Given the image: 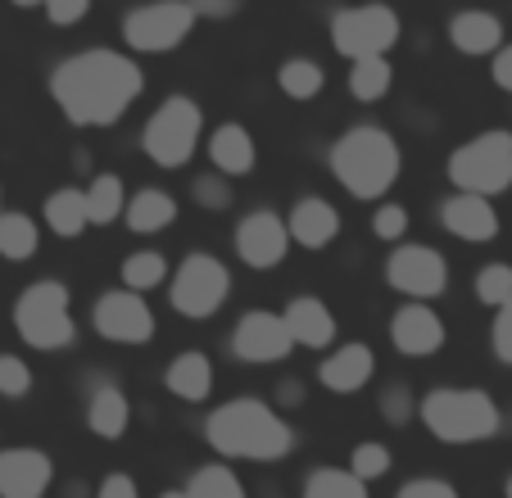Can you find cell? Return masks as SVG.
Returning <instances> with one entry per match:
<instances>
[{"label": "cell", "instance_id": "1", "mask_svg": "<svg viewBox=\"0 0 512 498\" xmlns=\"http://www.w3.org/2000/svg\"><path fill=\"white\" fill-rule=\"evenodd\" d=\"M141 91V64L109 46L78 50V55L59 59L55 73H50V96L73 127H114L136 105Z\"/></svg>", "mask_w": 512, "mask_h": 498}, {"label": "cell", "instance_id": "2", "mask_svg": "<svg viewBox=\"0 0 512 498\" xmlns=\"http://www.w3.org/2000/svg\"><path fill=\"white\" fill-rule=\"evenodd\" d=\"M204 440L218 458L236 462H281L286 453H295L300 435L290 431V422L281 417V408H272L259 394H241L227 399L204 417Z\"/></svg>", "mask_w": 512, "mask_h": 498}, {"label": "cell", "instance_id": "3", "mask_svg": "<svg viewBox=\"0 0 512 498\" xmlns=\"http://www.w3.org/2000/svg\"><path fill=\"white\" fill-rule=\"evenodd\" d=\"M327 163H331V177H336L354 200H381V195L399 182L404 150H399V141L386 127L358 123L331 145Z\"/></svg>", "mask_w": 512, "mask_h": 498}, {"label": "cell", "instance_id": "4", "mask_svg": "<svg viewBox=\"0 0 512 498\" xmlns=\"http://www.w3.org/2000/svg\"><path fill=\"white\" fill-rule=\"evenodd\" d=\"M417 422L440 444H485L499 435L503 412L481 385H435L417 403Z\"/></svg>", "mask_w": 512, "mask_h": 498}, {"label": "cell", "instance_id": "5", "mask_svg": "<svg viewBox=\"0 0 512 498\" xmlns=\"http://www.w3.org/2000/svg\"><path fill=\"white\" fill-rule=\"evenodd\" d=\"M14 331L28 349L41 354H55L78 340V322H73V308H68V286L55 277H41L14 299Z\"/></svg>", "mask_w": 512, "mask_h": 498}, {"label": "cell", "instance_id": "6", "mask_svg": "<svg viewBox=\"0 0 512 498\" xmlns=\"http://www.w3.org/2000/svg\"><path fill=\"white\" fill-rule=\"evenodd\" d=\"M454 191L467 195H494L512 191V132L503 127H490V132H476L472 141H463L445 163Z\"/></svg>", "mask_w": 512, "mask_h": 498}, {"label": "cell", "instance_id": "7", "mask_svg": "<svg viewBox=\"0 0 512 498\" xmlns=\"http://www.w3.org/2000/svg\"><path fill=\"white\" fill-rule=\"evenodd\" d=\"M204 141V109L195 96H168L141 127V150L159 168H186Z\"/></svg>", "mask_w": 512, "mask_h": 498}, {"label": "cell", "instance_id": "8", "mask_svg": "<svg viewBox=\"0 0 512 498\" xmlns=\"http://www.w3.org/2000/svg\"><path fill=\"white\" fill-rule=\"evenodd\" d=\"M232 299V268L223 259H213L204 249L186 254L173 272H168V304L182 313L186 322H204Z\"/></svg>", "mask_w": 512, "mask_h": 498}, {"label": "cell", "instance_id": "9", "mask_svg": "<svg viewBox=\"0 0 512 498\" xmlns=\"http://www.w3.org/2000/svg\"><path fill=\"white\" fill-rule=\"evenodd\" d=\"M395 41H399V14L390 5H349V10L331 14V46L349 64L372 55H390Z\"/></svg>", "mask_w": 512, "mask_h": 498}, {"label": "cell", "instance_id": "10", "mask_svg": "<svg viewBox=\"0 0 512 498\" xmlns=\"http://www.w3.org/2000/svg\"><path fill=\"white\" fill-rule=\"evenodd\" d=\"M195 10L186 0H150L123 19V41L136 55H168L195 32Z\"/></svg>", "mask_w": 512, "mask_h": 498}, {"label": "cell", "instance_id": "11", "mask_svg": "<svg viewBox=\"0 0 512 498\" xmlns=\"http://www.w3.org/2000/svg\"><path fill=\"white\" fill-rule=\"evenodd\" d=\"M386 286L404 299L431 304L449 290V263L440 249L417 245V240H399L386 259Z\"/></svg>", "mask_w": 512, "mask_h": 498}, {"label": "cell", "instance_id": "12", "mask_svg": "<svg viewBox=\"0 0 512 498\" xmlns=\"http://www.w3.org/2000/svg\"><path fill=\"white\" fill-rule=\"evenodd\" d=\"M91 326L109 345H150L159 331L155 308L145 304V295H136V290H105L91 304Z\"/></svg>", "mask_w": 512, "mask_h": 498}, {"label": "cell", "instance_id": "13", "mask_svg": "<svg viewBox=\"0 0 512 498\" xmlns=\"http://www.w3.org/2000/svg\"><path fill=\"white\" fill-rule=\"evenodd\" d=\"M290 349H295V340H290L281 313H272V308H250V313H241V322H236V331H232V354L241 358V363L272 367V363H281V358H290Z\"/></svg>", "mask_w": 512, "mask_h": 498}, {"label": "cell", "instance_id": "14", "mask_svg": "<svg viewBox=\"0 0 512 498\" xmlns=\"http://www.w3.org/2000/svg\"><path fill=\"white\" fill-rule=\"evenodd\" d=\"M290 254V231L286 218L272 209H254L236 222V259L254 272H268L277 268L281 259Z\"/></svg>", "mask_w": 512, "mask_h": 498}, {"label": "cell", "instance_id": "15", "mask_svg": "<svg viewBox=\"0 0 512 498\" xmlns=\"http://www.w3.org/2000/svg\"><path fill=\"white\" fill-rule=\"evenodd\" d=\"M445 340H449V331L431 304L408 299V304H399L395 313H390V345L404 358H431L445 349Z\"/></svg>", "mask_w": 512, "mask_h": 498}, {"label": "cell", "instance_id": "16", "mask_svg": "<svg viewBox=\"0 0 512 498\" xmlns=\"http://www.w3.org/2000/svg\"><path fill=\"white\" fill-rule=\"evenodd\" d=\"M50 485H55V462L46 449L32 444L0 449V498H46Z\"/></svg>", "mask_w": 512, "mask_h": 498}, {"label": "cell", "instance_id": "17", "mask_svg": "<svg viewBox=\"0 0 512 498\" xmlns=\"http://www.w3.org/2000/svg\"><path fill=\"white\" fill-rule=\"evenodd\" d=\"M440 227L449 236L467 240V245H485V240L499 236V213H494V200H485V195L454 191L440 204Z\"/></svg>", "mask_w": 512, "mask_h": 498}, {"label": "cell", "instance_id": "18", "mask_svg": "<svg viewBox=\"0 0 512 498\" xmlns=\"http://www.w3.org/2000/svg\"><path fill=\"white\" fill-rule=\"evenodd\" d=\"M372 376H377V354H372V345H363V340L336 345L318 363V381L327 385L331 394H358V390H368Z\"/></svg>", "mask_w": 512, "mask_h": 498}, {"label": "cell", "instance_id": "19", "mask_svg": "<svg viewBox=\"0 0 512 498\" xmlns=\"http://www.w3.org/2000/svg\"><path fill=\"white\" fill-rule=\"evenodd\" d=\"M87 426L96 440H123L132 426V399L118 381L109 376H91L87 385Z\"/></svg>", "mask_w": 512, "mask_h": 498}, {"label": "cell", "instance_id": "20", "mask_svg": "<svg viewBox=\"0 0 512 498\" xmlns=\"http://www.w3.org/2000/svg\"><path fill=\"white\" fill-rule=\"evenodd\" d=\"M286 231L300 249H327L340 236V209L322 195H300L286 213Z\"/></svg>", "mask_w": 512, "mask_h": 498}, {"label": "cell", "instance_id": "21", "mask_svg": "<svg viewBox=\"0 0 512 498\" xmlns=\"http://www.w3.org/2000/svg\"><path fill=\"white\" fill-rule=\"evenodd\" d=\"M281 317H286L290 340L304 345V349H327L331 340H336V331H340L336 313H331L318 295H295L286 308H281Z\"/></svg>", "mask_w": 512, "mask_h": 498}, {"label": "cell", "instance_id": "22", "mask_svg": "<svg viewBox=\"0 0 512 498\" xmlns=\"http://www.w3.org/2000/svg\"><path fill=\"white\" fill-rule=\"evenodd\" d=\"M204 150H209L213 173L223 177H245L259 163V150H254V136L245 123H218L209 132V141H204Z\"/></svg>", "mask_w": 512, "mask_h": 498}, {"label": "cell", "instance_id": "23", "mask_svg": "<svg viewBox=\"0 0 512 498\" xmlns=\"http://www.w3.org/2000/svg\"><path fill=\"white\" fill-rule=\"evenodd\" d=\"M449 41L458 55H494L503 46V23L490 10H458L449 19Z\"/></svg>", "mask_w": 512, "mask_h": 498}, {"label": "cell", "instance_id": "24", "mask_svg": "<svg viewBox=\"0 0 512 498\" xmlns=\"http://www.w3.org/2000/svg\"><path fill=\"white\" fill-rule=\"evenodd\" d=\"M164 385H168V394H173V399L204 403L213 394V363H209V354H200V349H182V354L168 363Z\"/></svg>", "mask_w": 512, "mask_h": 498}, {"label": "cell", "instance_id": "25", "mask_svg": "<svg viewBox=\"0 0 512 498\" xmlns=\"http://www.w3.org/2000/svg\"><path fill=\"white\" fill-rule=\"evenodd\" d=\"M123 222L136 236H159V231H168L177 222V200L168 191H159V186H145V191L127 195Z\"/></svg>", "mask_w": 512, "mask_h": 498}, {"label": "cell", "instance_id": "26", "mask_svg": "<svg viewBox=\"0 0 512 498\" xmlns=\"http://www.w3.org/2000/svg\"><path fill=\"white\" fill-rule=\"evenodd\" d=\"M46 227L55 231L59 240H78L82 231L91 227L87 222V200H82L78 186H64V191H50L46 195V209H41Z\"/></svg>", "mask_w": 512, "mask_h": 498}, {"label": "cell", "instance_id": "27", "mask_svg": "<svg viewBox=\"0 0 512 498\" xmlns=\"http://www.w3.org/2000/svg\"><path fill=\"white\" fill-rule=\"evenodd\" d=\"M82 200H87V222L91 227H114V222L123 218L127 186H123V177H114V173H96L91 177V186L82 191Z\"/></svg>", "mask_w": 512, "mask_h": 498}, {"label": "cell", "instance_id": "28", "mask_svg": "<svg viewBox=\"0 0 512 498\" xmlns=\"http://www.w3.org/2000/svg\"><path fill=\"white\" fill-rule=\"evenodd\" d=\"M277 87H281V96H290V100H313L327 87V68L309 55H290V59H281V68H277Z\"/></svg>", "mask_w": 512, "mask_h": 498}, {"label": "cell", "instance_id": "29", "mask_svg": "<svg viewBox=\"0 0 512 498\" xmlns=\"http://www.w3.org/2000/svg\"><path fill=\"white\" fill-rule=\"evenodd\" d=\"M37 222L19 209H0V259L5 263H28L37 254Z\"/></svg>", "mask_w": 512, "mask_h": 498}, {"label": "cell", "instance_id": "30", "mask_svg": "<svg viewBox=\"0 0 512 498\" xmlns=\"http://www.w3.org/2000/svg\"><path fill=\"white\" fill-rule=\"evenodd\" d=\"M390 82H395V68H390L386 55L354 59V68H349V96H354L358 105H377L390 91Z\"/></svg>", "mask_w": 512, "mask_h": 498}, {"label": "cell", "instance_id": "31", "mask_svg": "<svg viewBox=\"0 0 512 498\" xmlns=\"http://www.w3.org/2000/svg\"><path fill=\"white\" fill-rule=\"evenodd\" d=\"M168 259L159 249H136L123 259V290H136V295H150V290L168 286Z\"/></svg>", "mask_w": 512, "mask_h": 498}, {"label": "cell", "instance_id": "32", "mask_svg": "<svg viewBox=\"0 0 512 498\" xmlns=\"http://www.w3.org/2000/svg\"><path fill=\"white\" fill-rule=\"evenodd\" d=\"M300 498H368V485L349 467H313Z\"/></svg>", "mask_w": 512, "mask_h": 498}, {"label": "cell", "instance_id": "33", "mask_svg": "<svg viewBox=\"0 0 512 498\" xmlns=\"http://www.w3.org/2000/svg\"><path fill=\"white\" fill-rule=\"evenodd\" d=\"M186 498H250V494H245L241 476H236L232 467L209 462V467H200L191 480H186Z\"/></svg>", "mask_w": 512, "mask_h": 498}, {"label": "cell", "instance_id": "34", "mask_svg": "<svg viewBox=\"0 0 512 498\" xmlns=\"http://www.w3.org/2000/svg\"><path fill=\"white\" fill-rule=\"evenodd\" d=\"M345 467L354 471L363 485H372V480H381L390 467H395V453H390L381 440H363V444H354V449H349V462H345Z\"/></svg>", "mask_w": 512, "mask_h": 498}, {"label": "cell", "instance_id": "35", "mask_svg": "<svg viewBox=\"0 0 512 498\" xmlns=\"http://www.w3.org/2000/svg\"><path fill=\"white\" fill-rule=\"evenodd\" d=\"M472 290H476V299H481L485 308L508 304L512 299V263H485V268L476 272Z\"/></svg>", "mask_w": 512, "mask_h": 498}, {"label": "cell", "instance_id": "36", "mask_svg": "<svg viewBox=\"0 0 512 498\" xmlns=\"http://www.w3.org/2000/svg\"><path fill=\"white\" fill-rule=\"evenodd\" d=\"M191 200L200 204L204 213H223V209H232V200H236L232 177H223V173H200V177L191 182Z\"/></svg>", "mask_w": 512, "mask_h": 498}, {"label": "cell", "instance_id": "37", "mask_svg": "<svg viewBox=\"0 0 512 498\" xmlns=\"http://www.w3.org/2000/svg\"><path fill=\"white\" fill-rule=\"evenodd\" d=\"M32 394V367L19 354H0V399H28Z\"/></svg>", "mask_w": 512, "mask_h": 498}, {"label": "cell", "instance_id": "38", "mask_svg": "<svg viewBox=\"0 0 512 498\" xmlns=\"http://www.w3.org/2000/svg\"><path fill=\"white\" fill-rule=\"evenodd\" d=\"M408 209L404 204H381L377 213H372V236L386 240V245H399V240L408 236Z\"/></svg>", "mask_w": 512, "mask_h": 498}, {"label": "cell", "instance_id": "39", "mask_svg": "<svg viewBox=\"0 0 512 498\" xmlns=\"http://www.w3.org/2000/svg\"><path fill=\"white\" fill-rule=\"evenodd\" d=\"M377 408L390 426H404L408 417H417V403H413V390H408V385H386V390L377 394Z\"/></svg>", "mask_w": 512, "mask_h": 498}, {"label": "cell", "instance_id": "40", "mask_svg": "<svg viewBox=\"0 0 512 498\" xmlns=\"http://www.w3.org/2000/svg\"><path fill=\"white\" fill-rule=\"evenodd\" d=\"M490 349H494V358H499V363H508V367H512V299H508V304L494 308Z\"/></svg>", "mask_w": 512, "mask_h": 498}, {"label": "cell", "instance_id": "41", "mask_svg": "<svg viewBox=\"0 0 512 498\" xmlns=\"http://www.w3.org/2000/svg\"><path fill=\"white\" fill-rule=\"evenodd\" d=\"M41 10H46V19L55 23V28H78L91 14V0H46Z\"/></svg>", "mask_w": 512, "mask_h": 498}, {"label": "cell", "instance_id": "42", "mask_svg": "<svg viewBox=\"0 0 512 498\" xmlns=\"http://www.w3.org/2000/svg\"><path fill=\"white\" fill-rule=\"evenodd\" d=\"M395 498H458V489L440 476H417V480H404Z\"/></svg>", "mask_w": 512, "mask_h": 498}, {"label": "cell", "instance_id": "43", "mask_svg": "<svg viewBox=\"0 0 512 498\" xmlns=\"http://www.w3.org/2000/svg\"><path fill=\"white\" fill-rule=\"evenodd\" d=\"M96 498H141V489H136L132 476H123V471H114V476H105L96 485Z\"/></svg>", "mask_w": 512, "mask_h": 498}, {"label": "cell", "instance_id": "44", "mask_svg": "<svg viewBox=\"0 0 512 498\" xmlns=\"http://www.w3.org/2000/svg\"><path fill=\"white\" fill-rule=\"evenodd\" d=\"M195 10V19H232L241 10V0H186Z\"/></svg>", "mask_w": 512, "mask_h": 498}, {"label": "cell", "instance_id": "45", "mask_svg": "<svg viewBox=\"0 0 512 498\" xmlns=\"http://www.w3.org/2000/svg\"><path fill=\"white\" fill-rule=\"evenodd\" d=\"M490 77H494V87L508 91L512 96V46H499L490 59Z\"/></svg>", "mask_w": 512, "mask_h": 498}, {"label": "cell", "instance_id": "46", "mask_svg": "<svg viewBox=\"0 0 512 498\" xmlns=\"http://www.w3.org/2000/svg\"><path fill=\"white\" fill-rule=\"evenodd\" d=\"M277 403L281 408H300L304 403V381H281L277 385Z\"/></svg>", "mask_w": 512, "mask_h": 498}, {"label": "cell", "instance_id": "47", "mask_svg": "<svg viewBox=\"0 0 512 498\" xmlns=\"http://www.w3.org/2000/svg\"><path fill=\"white\" fill-rule=\"evenodd\" d=\"M10 5H19V10H41L46 0H10Z\"/></svg>", "mask_w": 512, "mask_h": 498}, {"label": "cell", "instance_id": "48", "mask_svg": "<svg viewBox=\"0 0 512 498\" xmlns=\"http://www.w3.org/2000/svg\"><path fill=\"white\" fill-rule=\"evenodd\" d=\"M159 498H186V489H164Z\"/></svg>", "mask_w": 512, "mask_h": 498}, {"label": "cell", "instance_id": "49", "mask_svg": "<svg viewBox=\"0 0 512 498\" xmlns=\"http://www.w3.org/2000/svg\"><path fill=\"white\" fill-rule=\"evenodd\" d=\"M503 498H512V476H508V485H503Z\"/></svg>", "mask_w": 512, "mask_h": 498}]
</instances>
